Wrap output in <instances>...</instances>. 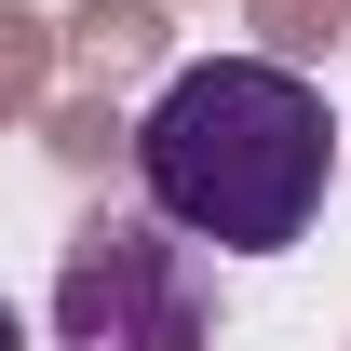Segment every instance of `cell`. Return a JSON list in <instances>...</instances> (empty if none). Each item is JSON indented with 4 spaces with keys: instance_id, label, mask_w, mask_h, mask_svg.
I'll list each match as a JSON object with an SVG mask.
<instances>
[{
    "instance_id": "obj_1",
    "label": "cell",
    "mask_w": 351,
    "mask_h": 351,
    "mask_svg": "<svg viewBox=\"0 0 351 351\" xmlns=\"http://www.w3.org/2000/svg\"><path fill=\"white\" fill-rule=\"evenodd\" d=\"M135 189H149L162 230L217 243V257H284V243H311L324 189H338V122H324V95H311L298 68L203 54V68H176V82L149 95Z\"/></svg>"
},
{
    "instance_id": "obj_2",
    "label": "cell",
    "mask_w": 351,
    "mask_h": 351,
    "mask_svg": "<svg viewBox=\"0 0 351 351\" xmlns=\"http://www.w3.org/2000/svg\"><path fill=\"white\" fill-rule=\"evenodd\" d=\"M54 338L68 351H217V270L189 230L135 217H82L68 270H54Z\"/></svg>"
},
{
    "instance_id": "obj_3",
    "label": "cell",
    "mask_w": 351,
    "mask_h": 351,
    "mask_svg": "<svg viewBox=\"0 0 351 351\" xmlns=\"http://www.w3.org/2000/svg\"><path fill=\"white\" fill-rule=\"evenodd\" d=\"M0 351H27V324H14V311H0Z\"/></svg>"
}]
</instances>
